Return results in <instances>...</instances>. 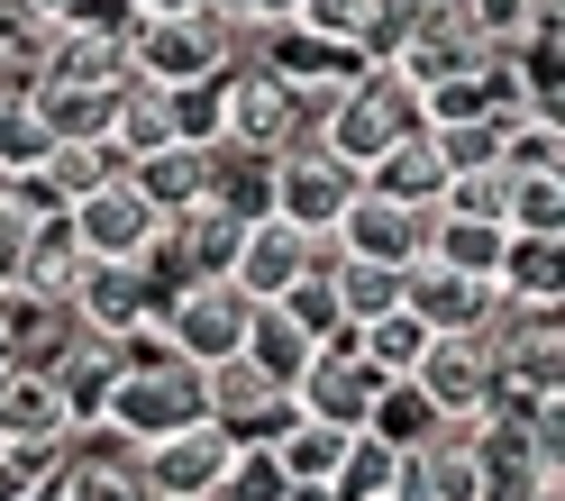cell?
Listing matches in <instances>:
<instances>
[{"mask_svg":"<svg viewBox=\"0 0 565 501\" xmlns=\"http://www.w3.org/2000/svg\"><path fill=\"white\" fill-rule=\"evenodd\" d=\"M347 438H356V428H329V419H301V411H292V428L274 438L282 483H329V475H338V456H347Z\"/></svg>","mask_w":565,"mask_h":501,"instance_id":"obj_25","label":"cell"},{"mask_svg":"<svg viewBox=\"0 0 565 501\" xmlns=\"http://www.w3.org/2000/svg\"><path fill=\"white\" fill-rule=\"evenodd\" d=\"M83 274H92V256L74 246L64 210H46V220H38V237H28V256H19V292H28V301H46V310H74Z\"/></svg>","mask_w":565,"mask_h":501,"instance_id":"obj_17","label":"cell"},{"mask_svg":"<svg viewBox=\"0 0 565 501\" xmlns=\"http://www.w3.org/2000/svg\"><path fill=\"white\" fill-rule=\"evenodd\" d=\"M365 192V173H347L320 137H292V147L274 156V220H292L301 237H320L347 220V201Z\"/></svg>","mask_w":565,"mask_h":501,"instance_id":"obj_4","label":"cell"},{"mask_svg":"<svg viewBox=\"0 0 565 501\" xmlns=\"http://www.w3.org/2000/svg\"><path fill=\"white\" fill-rule=\"evenodd\" d=\"M265 310H282V319H292V329H301L310 347L347 338V319H338V292H329V274H301L292 292H282V301H265Z\"/></svg>","mask_w":565,"mask_h":501,"instance_id":"obj_33","label":"cell"},{"mask_svg":"<svg viewBox=\"0 0 565 501\" xmlns=\"http://www.w3.org/2000/svg\"><path fill=\"white\" fill-rule=\"evenodd\" d=\"M282 501H329V483H282Z\"/></svg>","mask_w":565,"mask_h":501,"instance_id":"obj_40","label":"cell"},{"mask_svg":"<svg viewBox=\"0 0 565 501\" xmlns=\"http://www.w3.org/2000/svg\"><path fill=\"white\" fill-rule=\"evenodd\" d=\"M393 137H419V92L393 74V64H347V83H338L329 119H320V147L347 173H365Z\"/></svg>","mask_w":565,"mask_h":501,"instance_id":"obj_2","label":"cell"},{"mask_svg":"<svg viewBox=\"0 0 565 501\" xmlns=\"http://www.w3.org/2000/svg\"><path fill=\"white\" fill-rule=\"evenodd\" d=\"M38 83H55V92H119L128 83V46L119 38H92V28H46Z\"/></svg>","mask_w":565,"mask_h":501,"instance_id":"obj_16","label":"cell"},{"mask_svg":"<svg viewBox=\"0 0 565 501\" xmlns=\"http://www.w3.org/2000/svg\"><path fill=\"white\" fill-rule=\"evenodd\" d=\"M164 147H173L164 92L128 74V92H119V110H110V156H119V173H128V164H147V156H164Z\"/></svg>","mask_w":565,"mask_h":501,"instance_id":"obj_24","label":"cell"},{"mask_svg":"<svg viewBox=\"0 0 565 501\" xmlns=\"http://www.w3.org/2000/svg\"><path fill=\"white\" fill-rule=\"evenodd\" d=\"M456 10H466V28H475V38H483L492 55H502V46L520 38V28H529V0H456Z\"/></svg>","mask_w":565,"mask_h":501,"instance_id":"obj_37","label":"cell"},{"mask_svg":"<svg viewBox=\"0 0 565 501\" xmlns=\"http://www.w3.org/2000/svg\"><path fill=\"white\" fill-rule=\"evenodd\" d=\"M201 0H128V19H192Z\"/></svg>","mask_w":565,"mask_h":501,"instance_id":"obj_39","label":"cell"},{"mask_svg":"<svg viewBox=\"0 0 565 501\" xmlns=\"http://www.w3.org/2000/svg\"><path fill=\"white\" fill-rule=\"evenodd\" d=\"M329 292H338V319H347V329H365V319L402 310V274H393V265H365V256H338Z\"/></svg>","mask_w":565,"mask_h":501,"instance_id":"obj_29","label":"cell"},{"mask_svg":"<svg viewBox=\"0 0 565 501\" xmlns=\"http://www.w3.org/2000/svg\"><path fill=\"white\" fill-rule=\"evenodd\" d=\"M156 274L147 265H92L83 274V292H74V329H92V338H137V329H156Z\"/></svg>","mask_w":565,"mask_h":501,"instance_id":"obj_12","label":"cell"},{"mask_svg":"<svg viewBox=\"0 0 565 501\" xmlns=\"http://www.w3.org/2000/svg\"><path fill=\"white\" fill-rule=\"evenodd\" d=\"M192 419H201V374L183 355H164L156 329L119 338V392H110V411H100V428H110L119 447H156V438H173V428H192Z\"/></svg>","mask_w":565,"mask_h":501,"instance_id":"obj_1","label":"cell"},{"mask_svg":"<svg viewBox=\"0 0 565 501\" xmlns=\"http://www.w3.org/2000/svg\"><path fill=\"white\" fill-rule=\"evenodd\" d=\"M164 119H173V147H220V74L210 83H183V92H164Z\"/></svg>","mask_w":565,"mask_h":501,"instance_id":"obj_34","label":"cell"},{"mask_svg":"<svg viewBox=\"0 0 565 501\" xmlns=\"http://www.w3.org/2000/svg\"><path fill=\"white\" fill-rule=\"evenodd\" d=\"M237 355H246V365H256L265 383H282V392H292V383H301V365H310L320 347H310L282 310H256V319H246V347H237Z\"/></svg>","mask_w":565,"mask_h":501,"instance_id":"obj_26","label":"cell"},{"mask_svg":"<svg viewBox=\"0 0 565 501\" xmlns=\"http://www.w3.org/2000/svg\"><path fill=\"white\" fill-rule=\"evenodd\" d=\"M301 246H310V237H301L292 220H246L237 256H228V283L265 310V301H282V292H292V283L310 274V265H301Z\"/></svg>","mask_w":565,"mask_h":501,"instance_id":"obj_15","label":"cell"},{"mask_svg":"<svg viewBox=\"0 0 565 501\" xmlns=\"http://www.w3.org/2000/svg\"><path fill=\"white\" fill-rule=\"evenodd\" d=\"M201 419H210V428H228L237 447H274L282 428H292V392L265 383L246 355H228V365H210V374H201Z\"/></svg>","mask_w":565,"mask_h":501,"instance_id":"obj_5","label":"cell"},{"mask_svg":"<svg viewBox=\"0 0 565 501\" xmlns=\"http://www.w3.org/2000/svg\"><path fill=\"white\" fill-rule=\"evenodd\" d=\"M429 220H438V210H411V201L356 192V201H347V220H338V246H347V256H365V265L411 274L419 256H429Z\"/></svg>","mask_w":565,"mask_h":501,"instance_id":"obj_10","label":"cell"},{"mask_svg":"<svg viewBox=\"0 0 565 501\" xmlns=\"http://www.w3.org/2000/svg\"><path fill=\"white\" fill-rule=\"evenodd\" d=\"M502 192H511V173L502 164H475V173H447L438 210H447V220H492V228H502Z\"/></svg>","mask_w":565,"mask_h":501,"instance_id":"obj_36","label":"cell"},{"mask_svg":"<svg viewBox=\"0 0 565 501\" xmlns=\"http://www.w3.org/2000/svg\"><path fill=\"white\" fill-rule=\"evenodd\" d=\"M201 201L228 210V220H274V156L210 147V183H201Z\"/></svg>","mask_w":565,"mask_h":501,"instance_id":"obj_20","label":"cell"},{"mask_svg":"<svg viewBox=\"0 0 565 501\" xmlns=\"http://www.w3.org/2000/svg\"><path fill=\"white\" fill-rule=\"evenodd\" d=\"M429 428H438V419H429V402H419L411 383H383V392H374V411H365V438H383L393 456H411Z\"/></svg>","mask_w":565,"mask_h":501,"instance_id":"obj_31","label":"cell"},{"mask_svg":"<svg viewBox=\"0 0 565 501\" xmlns=\"http://www.w3.org/2000/svg\"><path fill=\"white\" fill-rule=\"evenodd\" d=\"M347 338H356V355H365L383 383H402L419 355H429V329H419L411 310H383V319H365V329H347Z\"/></svg>","mask_w":565,"mask_h":501,"instance_id":"obj_28","label":"cell"},{"mask_svg":"<svg viewBox=\"0 0 565 501\" xmlns=\"http://www.w3.org/2000/svg\"><path fill=\"white\" fill-rule=\"evenodd\" d=\"M402 383L429 402V419H456V428H466V419L492 411V383H502V374H492V347H483V338H429V355H419Z\"/></svg>","mask_w":565,"mask_h":501,"instance_id":"obj_6","label":"cell"},{"mask_svg":"<svg viewBox=\"0 0 565 501\" xmlns=\"http://www.w3.org/2000/svg\"><path fill=\"white\" fill-rule=\"evenodd\" d=\"M210 501H282V465H274V447H228Z\"/></svg>","mask_w":565,"mask_h":501,"instance_id":"obj_35","label":"cell"},{"mask_svg":"<svg viewBox=\"0 0 565 501\" xmlns=\"http://www.w3.org/2000/svg\"><path fill=\"white\" fill-rule=\"evenodd\" d=\"M19 501H55V483H38V492H19Z\"/></svg>","mask_w":565,"mask_h":501,"instance_id":"obj_41","label":"cell"},{"mask_svg":"<svg viewBox=\"0 0 565 501\" xmlns=\"http://www.w3.org/2000/svg\"><path fill=\"white\" fill-rule=\"evenodd\" d=\"M502 228L511 237H565V173H511Z\"/></svg>","mask_w":565,"mask_h":501,"instance_id":"obj_30","label":"cell"},{"mask_svg":"<svg viewBox=\"0 0 565 501\" xmlns=\"http://www.w3.org/2000/svg\"><path fill=\"white\" fill-rule=\"evenodd\" d=\"M374 392H383V374L356 355V338H329V347L301 365V383H292V411H301V419H329V428H365Z\"/></svg>","mask_w":565,"mask_h":501,"instance_id":"obj_9","label":"cell"},{"mask_svg":"<svg viewBox=\"0 0 565 501\" xmlns=\"http://www.w3.org/2000/svg\"><path fill=\"white\" fill-rule=\"evenodd\" d=\"M246 319H256V301H246L228 274H192V283H173L156 301V338H164V355H183L192 374H210V365H228L246 347Z\"/></svg>","mask_w":565,"mask_h":501,"instance_id":"obj_3","label":"cell"},{"mask_svg":"<svg viewBox=\"0 0 565 501\" xmlns=\"http://www.w3.org/2000/svg\"><path fill=\"white\" fill-rule=\"evenodd\" d=\"M55 501H147V483H137V447H119L110 428H83V438H64Z\"/></svg>","mask_w":565,"mask_h":501,"instance_id":"obj_14","label":"cell"},{"mask_svg":"<svg viewBox=\"0 0 565 501\" xmlns=\"http://www.w3.org/2000/svg\"><path fill=\"white\" fill-rule=\"evenodd\" d=\"M228 447H237L228 428L192 419V428H173V438L137 447V483H147V501H210V483H220Z\"/></svg>","mask_w":565,"mask_h":501,"instance_id":"obj_8","label":"cell"},{"mask_svg":"<svg viewBox=\"0 0 565 501\" xmlns=\"http://www.w3.org/2000/svg\"><path fill=\"white\" fill-rule=\"evenodd\" d=\"M64 402L38 365H0V447H64Z\"/></svg>","mask_w":565,"mask_h":501,"instance_id":"obj_18","label":"cell"},{"mask_svg":"<svg viewBox=\"0 0 565 501\" xmlns=\"http://www.w3.org/2000/svg\"><path fill=\"white\" fill-rule=\"evenodd\" d=\"M502 256H511V228H492V220H429V265L447 274H475V283H502Z\"/></svg>","mask_w":565,"mask_h":501,"instance_id":"obj_21","label":"cell"},{"mask_svg":"<svg viewBox=\"0 0 565 501\" xmlns=\"http://www.w3.org/2000/svg\"><path fill=\"white\" fill-rule=\"evenodd\" d=\"M64 228H74V246H83L92 265H147V246L164 237V220L128 192V173H110L92 201H74V210H64Z\"/></svg>","mask_w":565,"mask_h":501,"instance_id":"obj_7","label":"cell"},{"mask_svg":"<svg viewBox=\"0 0 565 501\" xmlns=\"http://www.w3.org/2000/svg\"><path fill=\"white\" fill-rule=\"evenodd\" d=\"M502 137V173H565V119H511Z\"/></svg>","mask_w":565,"mask_h":501,"instance_id":"obj_32","label":"cell"},{"mask_svg":"<svg viewBox=\"0 0 565 501\" xmlns=\"http://www.w3.org/2000/svg\"><path fill=\"white\" fill-rule=\"evenodd\" d=\"M502 301H539V310H565V237H511L502 256Z\"/></svg>","mask_w":565,"mask_h":501,"instance_id":"obj_22","label":"cell"},{"mask_svg":"<svg viewBox=\"0 0 565 501\" xmlns=\"http://www.w3.org/2000/svg\"><path fill=\"white\" fill-rule=\"evenodd\" d=\"M46 383H55V402H64V428H100V411H110V392H119V347L110 338H92V329H74L55 347V365H46Z\"/></svg>","mask_w":565,"mask_h":501,"instance_id":"obj_13","label":"cell"},{"mask_svg":"<svg viewBox=\"0 0 565 501\" xmlns=\"http://www.w3.org/2000/svg\"><path fill=\"white\" fill-rule=\"evenodd\" d=\"M201 183H210V156H201V147H164V156H147V164H128V192L147 201L156 220L192 210V201H201Z\"/></svg>","mask_w":565,"mask_h":501,"instance_id":"obj_23","label":"cell"},{"mask_svg":"<svg viewBox=\"0 0 565 501\" xmlns=\"http://www.w3.org/2000/svg\"><path fill=\"white\" fill-rule=\"evenodd\" d=\"M393 492H402V456L356 428L347 456H338V475H329V501H393Z\"/></svg>","mask_w":565,"mask_h":501,"instance_id":"obj_27","label":"cell"},{"mask_svg":"<svg viewBox=\"0 0 565 501\" xmlns=\"http://www.w3.org/2000/svg\"><path fill=\"white\" fill-rule=\"evenodd\" d=\"M492 301H502L492 283H475V274H447V265H429V256H419V265L402 274V310H411L429 338H483Z\"/></svg>","mask_w":565,"mask_h":501,"instance_id":"obj_11","label":"cell"},{"mask_svg":"<svg viewBox=\"0 0 565 501\" xmlns=\"http://www.w3.org/2000/svg\"><path fill=\"white\" fill-rule=\"evenodd\" d=\"M365 192L411 201V210H438V192H447V156L429 147V128H419V137H393V147L365 164Z\"/></svg>","mask_w":565,"mask_h":501,"instance_id":"obj_19","label":"cell"},{"mask_svg":"<svg viewBox=\"0 0 565 501\" xmlns=\"http://www.w3.org/2000/svg\"><path fill=\"white\" fill-rule=\"evenodd\" d=\"M210 10H228V19H246V28H292L301 0H210Z\"/></svg>","mask_w":565,"mask_h":501,"instance_id":"obj_38","label":"cell"}]
</instances>
